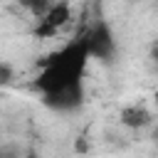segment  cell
<instances>
[{
    "label": "cell",
    "instance_id": "7",
    "mask_svg": "<svg viewBox=\"0 0 158 158\" xmlns=\"http://www.w3.org/2000/svg\"><path fill=\"white\" fill-rule=\"evenodd\" d=\"M153 109H156V116H158V89L153 91Z\"/></svg>",
    "mask_w": 158,
    "mask_h": 158
},
{
    "label": "cell",
    "instance_id": "1",
    "mask_svg": "<svg viewBox=\"0 0 158 158\" xmlns=\"http://www.w3.org/2000/svg\"><path fill=\"white\" fill-rule=\"evenodd\" d=\"M89 59V44L81 35L49 52L40 62V72L32 86L47 109L57 114H72L84 104V72Z\"/></svg>",
    "mask_w": 158,
    "mask_h": 158
},
{
    "label": "cell",
    "instance_id": "2",
    "mask_svg": "<svg viewBox=\"0 0 158 158\" xmlns=\"http://www.w3.org/2000/svg\"><path fill=\"white\" fill-rule=\"evenodd\" d=\"M69 20H72V2L69 0H57L37 17V25H35L32 32L40 40H49V37H57Z\"/></svg>",
    "mask_w": 158,
    "mask_h": 158
},
{
    "label": "cell",
    "instance_id": "5",
    "mask_svg": "<svg viewBox=\"0 0 158 158\" xmlns=\"http://www.w3.org/2000/svg\"><path fill=\"white\" fill-rule=\"evenodd\" d=\"M15 2H17L20 7H25L27 12H32L35 17H40V15L52 5V0H15Z\"/></svg>",
    "mask_w": 158,
    "mask_h": 158
},
{
    "label": "cell",
    "instance_id": "4",
    "mask_svg": "<svg viewBox=\"0 0 158 158\" xmlns=\"http://www.w3.org/2000/svg\"><path fill=\"white\" fill-rule=\"evenodd\" d=\"M118 121L126 128H131V131H141V128H148L153 123V111L146 104H141V101H131V104L121 106Z\"/></svg>",
    "mask_w": 158,
    "mask_h": 158
},
{
    "label": "cell",
    "instance_id": "8",
    "mask_svg": "<svg viewBox=\"0 0 158 158\" xmlns=\"http://www.w3.org/2000/svg\"><path fill=\"white\" fill-rule=\"evenodd\" d=\"M25 158H42V156H40V153H35V151H27V153H25Z\"/></svg>",
    "mask_w": 158,
    "mask_h": 158
},
{
    "label": "cell",
    "instance_id": "9",
    "mask_svg": "<svg viewBox=\"0 0 158 158\" xmlns=\"http://www.w3.org/2000/svg\"><path fill=\"white\" fill-rule=\"evenodd\" d=\"M153 59H156V62H158V44H156V47H153Z\"/></svg>",
    "mask_w": 158,
    "mask_h": 158
},
{
    "label": "cell",
    "instance_id": "6",
    "mask_svg": "<svg viewBox=\"0 0 158 158\" xmlns=\"http://www.w3.org/2000/svg\"><path fill=\"white\" fill-rule=\"evenodd\" d=\"M12 79H15V69H12V64H10V62H0V86L10 84Z\"/></svg>",
    "mask_w": 158,
    "mask_h": 158
},
{
    "label": "cell",
    "instance_id": "3",
    "mask_svg": "<svg viewBox=\"0 0 158 158\" xmlns=\"http://www.w3.org/2000/svg\"><path fill=\"white\" fill-rule=\"evenodd\" d=\"M86 44H89V54L91 59H101V62H111L116 54V40L114 32L106 22H96L86 35Z\"/></svg>",
    "mask_w": 158,
    "mask_h": 158
}]
</instances>
